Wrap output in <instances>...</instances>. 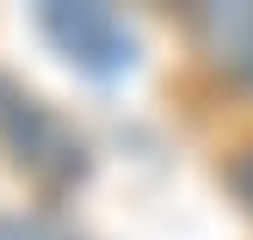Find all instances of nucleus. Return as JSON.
Returning <instances> with one entry per match:
<instances>
[{"label":"nucleus","mask_w":253,"mask_h":240,"mask_svg":"<svg viewBox=\"0 0 253 240\" xmlns=\"http://www.w3.org/2000/svg\"><path fill=\"white\" fill-rule=\"evenodd\" d=\"M0 154L12 160V172L37 185V191H74L93 167L86 136L62 117L49 99H37L31 86H19L12 74H0Z\"/></svg>","instance_id":"1"},{"label":"nucleus","mask_w":253,"mask_h":240,"mask_svg":"<svg viewBox=\"0 0 253 240\" xmlns=\"http://www.w3.org/2000/svg\"><path fill=\"white\" fill-rule=\"evenodd\" d=\"M31 19L62 62L99 86L136 74V62H142V37H136L124 0H31Z\"/></svg>","instance_id":"2"},{"label":"nucleus","mask_w":253,"mask_h":240,"mask_svg":"<svg viewBox=\"0 0 253 240\" xmlns=\"http://www.w3.org/2000/svg\"><path fill=\"white\" fill-rule=\"evenodd\" d=\"M185 25L198 56L253 93V0H185Z\"/></svg>","instance_id":"3"},{"label":"nucleus","mask_w":253,"mask_h":240,"mask_svg":"<svg viewBox=\"0 0 253 240\" xmlns=\"http://www.w3.org/2000/svg\"><path fill=\"white\" fill-rule=\"evenodd\" d=\"M0 240H86L81 228H68L62 216H0Z\"/></svg>","instance_id":"4"},{"label":"nucleus","mask_w":253,"mask_h":240,"mask_svg":"<svg viewBox=\"0 0 253 240\" xmlns=\"http://www.w3.org/2000/svg\"><path fill=\"white\" fill-rule=\"evenodd\" d=\"M229 185H235V197L253 209V148H241V154L229 160Z\"/></svg>","instance_id":"5"}]
</instances>
